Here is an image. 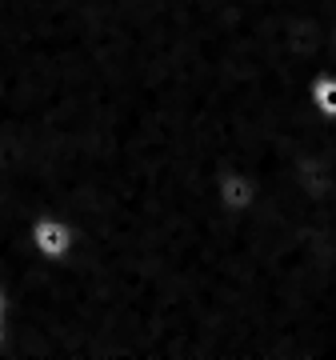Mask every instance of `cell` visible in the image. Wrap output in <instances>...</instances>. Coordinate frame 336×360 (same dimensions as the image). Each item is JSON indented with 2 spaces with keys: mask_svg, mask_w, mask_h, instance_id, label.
<instances>
[{
  "mask_svg": "<svg viewBox=\"0 0 336 360\" xmlns=\"http://www.w3.org/2000/svg\"><path fill=\"white\" fill-rule=\"evenodd\" d=\"M4 340H8V328H4V321H0V352H4Z\"/></svg>",
  "mask_w": 336,
  "mask_h": 360,
  "instance_id": "3",
  "label": "cell"
},
{
  "mask_svg": "<svg viewBox=\"0 0 336 360\" xmlns=\"http://www.w3.org/2000/svg\"><path fill=\"white\" fill-rule=\"evenodd\" d=\"M28 245L37 252L40 260H49V264H65L80 245V232L77 224L60 212H40L32 224H28Z\"/></svg>",
  "mask_w": 336,
  "mask_h": 360,
  "instance_id": "1",
  "label": "cell"
},
{
  "mask_svg": "<svg viewBox=\"0 0 336 360\" xmlns=\"http://www.w3.org/2000/svg\"><path fill=\"white\" fill-rule=\"evenodd\" d=\"M4 312H8V292L0 288V321H4Z\"/></svg>",
  "mask_w": 336,
  "mask_h": 360,
  "instance_id": "2",
  "label": "cell"
}]
</instances>
